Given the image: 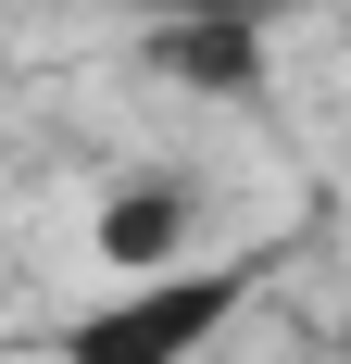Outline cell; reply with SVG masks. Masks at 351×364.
<instances>
[{"instance_id": "cell-1", "label": "cell", "mask_w": 351, "mask_h": 364, "mask_svg": "<svg viewBox=\"0 0 351 364\" xmlns=\"http://www.w3.org/2000/svg\"><path fill=\"white\" fill-rule=\"evenodd\" d=\"M264 277H276V252H201L176 277H126L63 327V364H213Z\"/></svg>"}, {"instance_id": "cell-2", "label": "cell", "mask_w": 351, "mask_h": 364, "mask_svg": "<svg viewBox=\"0 0 351 364\" xmlns=\"http://www.w3.org/2000/svg\"><path fill=\"white\" fill-rule=\"evenodd\" d=\"M139 50H151V75H163V88H201V101H251V88H264V26H251V13H226V0H213V13H176V26H151Z\"/></svg>"}, {"instance_id": "cell-3", "label": "cell", "mask_w": 351, "mask_h": 364, "mask_svg": "<svg viewBox=\"0 0 351 364\" xmlns=\"http://www.w3.org/2000/svg\"><path fill=\"white\" fill-rule=\"evenodd\" d=\"M101 264L113 277H176V264H201V188L188 176H139L101 201Z\"/></svg>"}]
</instances>
